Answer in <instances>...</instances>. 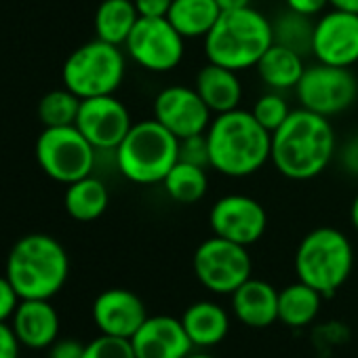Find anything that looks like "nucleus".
Wrapping results in <instances>:
<instances>
[{
  "label": "nucleus",
  "mask_w": 358,
  "mask_h": 358,
  "mask_svg": "<svg viewBox=\"0 0 358 358\" xmlns=\"http://www.w3.org/2000/svg\"><path fill=\"white\" fill-rule=\"evenodd\" d=\"M335 145L329 118L299 108L291 110L289 118L272 133L270 160L282 177L308 182L329 166Z\"/></svg>",
  "instance_id": "1"
},
{
  "label": "nucleus",
  "mask_w": 358,
  "mask_h": 358,
  "mask_svg": "<svg viewBox=\"0 0 358 358\" xmlns=\"http://www.w3.org/2000/svg\"><path fill=\"white\" fill-rule=\"evenodd\" d=\"M205 135L211 169L222 175L249 177L270 160L272 133L266 131L249 110L236 108L217 114Z\"/></svg>",
  "instance_id": "2"
},
{
  "label": "nucleus",
  "mask_w": 358,
  "mask_h": 358,
  "mask_svg": "<svg viewBox=\"0 0 358 358\" xmlns=\"http://www.w3.org/2000/svg\"><path fill=\"white\" fill-rule=\"evenodd\" d=\"M70 274V259L59 241L49 234H28L20 238L9 257L5 276L20 299H51Z\"/></svg>",
  "instance_id": "3"
},
{
  "label": "nucleus",
  "mask_w": 358,
  "mask_h": 358,
  "mask_svg": "<svg viewBox=\"0 0 358 358\" xmlns=\"http://www.w3.org/2000/svg\"><path fill=\"white\" fill-rule=\"evenodd\" d=\"M272 22L253 7L222 11L220 20L205 36V53L211 64L243 72L255 68L272 47Z\"/></svg>",
  "instance_id": "4"
},
{
  "label": "nucleus",
  "mask_w": 358,
  "mask_h": 358,
  "mask_svg": "<svg viewBox=\"0 0 358 358\" xmlns=\"http://www.w3.org/2000/svg\"><path fill=\"white\" fill-rule=\"evenodd\" d=\"M179 137L164 129L156 118L131 127L116 152L118 171L133 184H162L166 173L179 160Z\"/></svg>",
  "instance_id": "5"
},
{
  "label": "nucleus",
  "mask_w": 358,
  "mask_h": 358,
  "mask_svg": "<svg viewBox=\"0 0 358 358\" xmlns=\"http://www.w3.org/2000/svg\"><path fill=\"white\" fill-rule=\"evenodd\" d=\"M354 249L348 236L335 228L322 226L308 232L295 251L297 280L310 285L322 297L333 295L350 278Z\"/></svg>",
  "instance_id": "6"
},
{
  "label": "nucleus",
  "mask_w": 358,
  "mask_h": 358,
  "mask_svg": "<svg viewBox=\"0 0 358 358\" xmlns=\"http://www.w3.org/2000/svg\"><path fill=\"white\" fill-rule=\"evenodd\" d=\"M127 59L120 47L106 41H91L70 53L64 64V87L80 99L114 95L124 80Z\"/></svg>",
  "instance_id": "7"
},
{
  "label": "nucleus",
  "mask_w": 358,
  "mask_h": 358,
  "mask_svg": "<svg viewBox=\"0 0 358 358\" xmlns=\"http://www.w3.org/2000/svg\"><path fill=\"white\" fill-rule=\"evenodd\" d=\"M36 160L45 175L70 186L91 175L95 166V148L76 124L49 127L36 139Z\"/></svg>",
  "instance_id": "8"
},
{
  "label": "nucleus",
  "mask_w": 358,
  "mask_h": 358,
  "mask_svg": "<svg viewBox=\"0 0 358 358\" xmlns=\"http://www.w3.org/2000/svg\"><path fill=\"white\" fill-rule=\"evenodd\" d=\"M251 255L245 245L222 236L207 238L194 253V274L199 282L220 295H232L251 278Z\"/></svg>",
  "instance_id": "9"
},
{
  "label": "nucleus",
  "mask_w": 358,
  "mask_h": 358,
  "mask_svg": "<svg viewBox=\"0 0 358 358\" xmlns=\"http://www.w3.org/2000/svg\"><path fill=\"white\" fill-rule=\"evenodd\" d=\"M295 91L301 108L331 118L354 106L358 97V78L350 68L316 62L306 68Z\"/></svg>",
  "instance_id": "10"
},
{
  "label": "nucleus",
  "mask_w": 358,
  "mask_h": 358,
  "mask_svg": "<svg viewBox=\"0 0 358 358\" xmlns=\"http://www.w3.org/2000/svg\"><path fill=\"white\" fill-rule=\"evenodd\" d=\"M124 49L129 57L148 72H171L184 59L186 38L166 17H139Z\"/></svg>",
  "instance_id": "11"
},
{
  "label": "nucleus",
  "mask_w": 358,
  "mask_h": 358,
  "mask_svg": "<svg viewBox=\"0 0 358 358\" xmlns=\"http://www.w3.org/2000/svg\"><path fill=\"white\" fill-rule=\"evenodd\" d=\"M211 114L194 87L173 85L162 89L154 99V118L179 139L207 133L213 120Z\"/></svg>",
  "instance_id": "12"
},
{
  "label": "nucleus",
  "mask_w": 358,
  "mask_h": 358,
  "mask_svg": "<svg viewBox=\"0 0 358 358\" xmlns=\"http://www.w3.org/2000/svg\"><path fill=\"white\" fill-rule=\"evenodd\" d=\"M209 222L215 236L249 247L264 236L268 215L259 201L245 194H228L211 207Z\"/></svg>",
  "instance_id": "13"
},
{
  "label": "nucleus",
  "mask_w": 358,
  "mask_h": 358,
  "mask_svg": "<svg viewBox=\"0 0 358 358\" xmlns=\"http://www.w3.org/2000/svg\"><path fill=\"white\" fill-rule=\"evenodd\" d=\"M312 55L318 64L352 68L358 64V15L331 9L314 22Z\"/></svg>",
  "instance_id": "14"
},
{
  "label": "nucleus",
  "mask_w": 358,
  "mask_h": 358,
  "mask_svg": "<svg viewBox=\"0 0 358 358\" xmlns=\"http://www.w3.org/2000/svg\"><path fill=\"white\" fill-rule=\"evenodd\" d=\"M78 131L93 143L95 150H116L131 131V114L114 95H99L80 101Z\"/></svg>",
  "instance_id": "15"
},
{
  "label": "nucleus",
  "mask_w": 358,
  "mask_h": 358,
  "mask_svg": "<svg viewBox=\"0 0 358 358\" xmlns=\"http://www.w3.org/2000/svg\"><path fill=\"white\" fill-rule=\"evenodd\" d=\"M131 345L137 358H186L194 348L182 318L164 314L148 316L131 337Z\"/></svg>",
  "instance_id": "16"
},
{
  "label": "nucleus",
  "mask_w": 358,
  "mask_h": 358,
  "mask_svg": "<svg viewBox=\"0 0 358 358\" xmlns=\"http://www.w3.org/2000/svg\"><path fill=\"white\" fill-rule=\"evenodd\" d=\"M145 318L143 301L127 289H108L93 301V320L103 335L131 339Z\"/></svg>",
  "instance_id": "17"
},
{
  "label": "nucleus",
  "mask_w": 358,
  "mask_h": 358,
  "mask_svg": "<svg viewBox=\"0 0 358 358\" xmlns=\"http://www.w3.org/2000/svg\"><path fill=\"white\" fill-rule=\"evenodd\" d=\"M11 329L22 345L30 350H45L57 341L59 314L51 299H22L11 318Z\"/></svg>",
  "instance_id": "18"
},
{
  "label": "nucleus",
  "mask_w": 358,
  "mask_h": 358,
  "mask_svg": "<svg viewBox=\"0 0 358 358\" xmlns=\"http://www.w3.org/2000/svg\"><path fill=\"white\" fill-rule=\"evenodd\" d=\"M232 310L247 327H270L278 320V291L266 280L249 278L232 293Z\"/></svg>",
  "instance_id": "19"
},
{
  "label": "nucleus",
  "mask_w": 358,
  "mask_h": 358,
  "mask_svg": "<svg viewBox=\"0 0 358 358\" xmlns=\"http://www.w3.org/2000/svg\"><path fill=\"white\" fill-rule=\"evenodd\" d=\"M194 89L203 97V101L209 106L213 114H224L241 108L243 99V83L238 78V72L217 66V64H207L199 70Z\"/></svg>",
  "instance_id": "20"
},
{
  "label": "nucleus",
  "mask_w": 358,
  "mask_h": 358,
  "mask_svg": "<svg viewBox=\"0 0 358 358\" xmlns=\"http://www.w3.org/2000/svg\"><path fill=\"white\" fill-rule=\"evenodd\" d=\"M255 70L266 87H270L272 91H287L297 87L306 72V64L303 55H299L297 51L272 43V47L257 62Z\"/></svg>",
  "instance_id": "21"
},
{
  "label": "nucleus",
  "mask_w": 358,
  "mask_h": 358,
  "mask_svg": "<svg viewBox=\"0 0 358 358\" xmlns=\"http://www.w3.org/2000/svg\"><path fill=\"white\" fill-rule=\"evenodd\" d=\"M182 324L190 337V341L199 348H209L220 343L230 331V318L226 310L213 301H196L192 303L184 316Z\"/></svg>",
  "instance_id": "22"
},
{
  "label": "nucleus",
  "mask_w": 358,
  "mask_h": 358,
  "mask_svg": "<svg viewBox=\"0 0 358 358\" xmlns=\"http://www.w3.org/2000/svg\"><path fill=\"white\" fill-rule=\"evenodd\" d=\"M220 15L222 9L215 0H173L166 20L186 41H192L205 38Z\"/></svg>",
  "instance_id": "23"
},
{
  "label": "nucleus",
  "mask_w": 358,
  "mask_h": 358,
  "mask_svg": "<svg viewBox=\"0 0 358 358\" xmlns=\"http://www.w3.org/2000/svg\"><path fill=\"white\" fill-rule=\"evenodd\" d=\"M66 211L76 222H95L108 209L110 194L101 179L87 175L78 182L70 184L64 196Z\"/></svg>",
  "instance_id": "24"
},
{
  "label": "nucleus",
  "mask_w": 358,
  "mask_h": 358,
  "mask_svg": "<svg viewBox=\"0 0 358 358\" xmlns=\"http://www.w3.org/2000/svg\"><path fill=\"white\" fill-rule=\"evenodd\" d=\"M139 20L133 0H101L95 11V34L99 41L122 47Z\"/></svg>",
  "instance_id": "25"
},
{
  "label": "nucleus",
  "mask_w": 358,
  "mask_h": 358,
  "mask_svg": "<svg viewBox=\"0 0 358 358\" xmlns=\"http://www.w3.org/2000/svg\"><path fill=\"white\" fill-rule=\"evenodd\" d=\"M322 293L297 280L278 291V320L289 327L310 324L320 310Z\"/></svg>",
  "instance_id": "26"
},
{
  "label": "nucleus",
  "mask_w": 358,
  "mask_h": 358,
  "mask_svg": "<svg viewBox=\"0 0 358 358\" xmlns=\"http://www.w3.org/2000/svg\"><path fill=\"white\" fill-rule=\"evenodd\" d=\"M162 188L169 199L182 205L199 203L209 188V177L203 166H194L188 162L177 160L175 166L162 179Z\"/></svg>",
  "instance_id": "27"
},
{
  "label": "nucleus",
  "mask_w": 358,
  "mask_h": 358,
  "mask_svg": "<svg viewBox=\"0 0 358 358\" xmlns=\"http://www.w3.org/2000/svg\"><path fill=\"white\" fill-rule=\"evenodd\" d=\"M274 43L297 51L299 55L312 53V36H314V22L312 17L299 15L295 11H285L276 15L272 22Z\"/></svg>",
  "instance_id": "28"
},
{
  "label": "nucleus",
  "mask_w": 358,
  "mask_h": 358,
  "mask_svg": "<svg viewBox=\"0 0 358 358\" xmlns=\"http://www.w3.org/2000/svg\"><path fill=\"white\" fill-rule=\"evenodd\" d=\"M80 97L72 93L70 89H55L49 91L38 101V118L45 129L49 127H70L76 124L78 110H80Z\"/></svg>",
  "instance_id": "29"
},
{
  "label": "nucleus",
  "mask_w": 358,
  "mask_h": 358,
  "mask_svg": "<svg viewBox=\"0 0 358 358\" xmlns=\"http://www.w3.org/2000/svg\"><path fill=\"white\" fill-rule=\"evenodd\" d=\"M251 112H253V116L257 118V122H259L266 131L274 133V131L289 118L291 108H289L287 99H285L280 93L270 91V93L262 95V97L255 101V106H253Z\"/></svg>",
  "instance_id": "30"
},
{
  "label": "nucleus",
  "mask_w": 358,
  "mask_h": 358,
  "mask_svg": "<svg viewBox=\"0 0 358 358\" xmlns=\"http://www.w3.org/2000/svg\"><path fill=\"white\" fill-rule=\"evenodd\" d=\"M85 358H137V356L131 345V339L101 333L97 339L85 345Z\"/></svg>",
  "instance_id": "31"
},
{
  "label": "nucleus",
  "mask_w": 358,
  "mask_h": 358,
  "mask_svg": "<svg viewBox=\"0 0 358 358\" xmlns=\"http://www.w3.org/2000/svg\"><path fill=\"white\" fill-rule=\"evenodd\" d=\"M177 154H179V160H182V162H188V164H194V166H203V169L211 166V162H209V143H207V135L205 133L179 139Z\"/></svg>",
  "instance_id": "32"
},
{
  "label": "nucleus",
  "mask_w": 358,
  "mask_h": 358,
  "mask_svg": "<svg viewBox=\"0 0 358 358\" xmlns=\"http://www.w3.org/2000/svg\"><path fill=\"white\" fill-rule=\"evenodd\" d=\"M20 295L13 289V285L9 282L7 276H0V322H7L9 318H13L17 306H20Z\"/></svg>",
  "instance_id": "33"
},
{
  "label": "nucleus",
  "mask_w": 358,
  "mask_h": 358,
  "mask_svg": "<svg viewBox=\"0 0 358 358\" xmlns=\"http://www.w3.org/2000/svg\"><path fill=\"white\" fill-rule=\"evenodd\" d=\"M49 358H85V343L76 339H57L49 350Z\"/></svg>",
  "instance_id": "34"
},
{
  "label": "nucleus",
  "mask_w": 358,
  "mask_h": 358,
  "mask_svg": "<svg viewBox=\"0 0 358 358\" xmlns=\"http://www.w3.org/2000/svg\"><path fill=\"white\" fill-rule=\"evenodd\" d=\"M20 345L15 331L7 322H0V358H20Z\"/></svg>",
  "instance_id": "35"
},
{
  "label": "nucleus",
  "mask_w": 358,
  "mask_h": 358,
  "mask_svg": "<svg viewBox=\"0 0 358 358\" xmlns=\"http://www.w3.org/2000/svg\"><path fill=\"white\" fill-rule=\"evenodd\" d=\"M139 17H166L173 0H133Z\"/></svg>",
  "instance_id": "36"
},
{
  "label": "nucleus",
  "mask_w": 358,
  "mask_h": 358,
  "mask_svg": "<svg viewBox=\"0 0 358 358\" xmlns=\"http://www.w3.org/2000/svg\"><path fill=\"white\" fill-rule=\"evenodd\" d=\"M285 3L289 11H295L306 17L322 15V11L329 7V0H285Z\"/></svg>",
  "instance_id": "37"
},
{
  "label": "nucleus",
  "mask_w": 358,
  "mask_h": 358,
  "mask_svg": "<svg viewBox=\"0 0 358 358\" xmlns=\"http://www.w3.org/2000/svg\"><path fill=\"white\" fill-rule=\"evenodd\" d=\"M341 164L350 175L358 177V137L350 139L341 150Z\"/></svg>",
  "instance_id": "38"
},
{
  "label": "nucleus",
  "mask_w": 358,
  "mask_h": 358,
  "mask_svg": "<svg viewBox=\"0 0 358 358\" xmlns=\"http://www.w3.org/2000/svg\"><path fill=\"white\" fill-rule=\"evenodd\" d=\"M329 7L343 11V13H354L358 15V0H329Z\"/></svg>",
  "instance_id": "39"
},
{
  "label": "nucleus",
  "mask_w": 358,
  "mask_h": 358,
  "mask_svg": "<svg viewBox=\"0 0 358 358\" xmlns=\"http://www.w3.org/2000/svg\"><path fill=\"white\" fill-rule=\"evenodd\" d=\"M222 11H234V9H245L251 7V0H215Z\"/></svg>",
  "instance_id": "40"
},
{
  "label": "nucleus",
  "mask_w": 358,
  "mask_h": 358,
  "mask_svg": "<svg viewBox=\"0 0 358 358\" xmlns=\"http://www.w3.org/2000/svg\"><path fill=\"white\" fill-rule=\"evenodd\" d=\"M350 222H352L354 230L358 232V194L354 196V201H352V207H350Z\"/></svg>",
  "instance_id": "41"
},
{
  "label": "nucleus",
  "mask_w": 358,
  "mask_h": 358,
  "mask_svg": "<svg viewBox=\"0 0 358 358\" xmlns=\"http://www.w3.org/2000/svg\"><path fill=\"white\" fill-rule=\"evenodd\" d=\"M186 358H215V356H211V354H192V352H190Z\"/></svg>",
  "instance_id": "42"
}]
</instances>
